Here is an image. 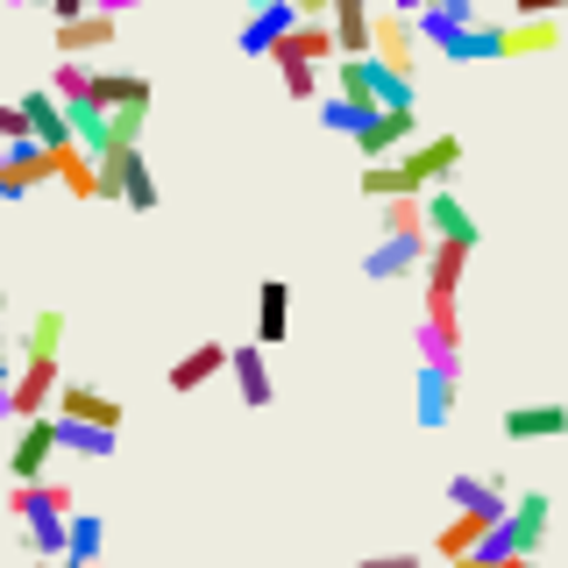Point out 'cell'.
<instances>
[{
  "label": "cell",
  "instance_id": "4dcf8cb0",
  "mask_svg": "<svg viewBox=\"0 0 568 568\" xmlns=\"http://www.w3.org/2000/svg\"><path fill=\"white\" fill-rule=\"evenodd\" d=\"M292 50H298V58H342V43H334V22H298L292 29Z\"/></svg>",
  "mask_w": 568,
  "mask_h": 568
},
{
  "label": "cell",
  "instance_id": "30bf717a",
  "mask_svg": "<svg viewBox=\"0 0 568 568\" xmlns=\"http://www.w3.org/2000/svg\"><path fill=\"white\" fill-rule=\"evenodd\" d=\"M369 58H384L390 71H405L413 79V64H419V22L405 8H384L377 14V43H369Z\"/></svg>",
  "mask_w": 568,
  "mask_h": 568
},
{
  "label": "cell",
  "instance_id": "8d00e7d4",
  "mask_svg": "<svg viewBox=\"0 0 568 568\" xmlns=\"http://www.w3.org/2000/svg\"><path fill=\"white\" fill-rule=\"evenodd\" d=\"M43 8L58 14V22H71V14H85V8H93V0H43Z\"/></svg>",
  "mask_w": 568,
  "mask_h": 568
},
{
  "label": "cell",
  "instance_id": "9a60e30c",
  "mask_svg": "<svg viewBox=\"0 0 568 568\" xmlns=\"http://www.w3.org/2000/svg\"><path fill=\"white\" fill-rule=\"evenodd\" d=\"M448 511H484V519H505L511 511V490L505 484H490V476H448Z\"/></svg>",
  "mask_w": 568,
  "mask_h": 568
},
{
  "label": "cell",
  "instance_id": "7a4b0ae2",
  "mask_svg": "<svg viewBox=\"0 0 568 568\" xmlns=\"http://www.w3.org/2000/svg\"><path fill=\"white\" fill-rule=\"evenodd\" d=\"M64 455V434H58V413H36L22 419V434H14V455H8V476L14 484H43L50 462Z\"/></svg>",
  "mask_w": 568,
  "mask_h": 568
},
{
  "label": "cell",
  "instance_id": "f1b7e54d",
  "mask_svg": "<svg viewBox=\"0 0 568 568\" xmlns=\"http://www.w3.org/2000/svg\"><path fill=\"white\" fill-rule=\"evenodd\" d=\"M64 327H71L64 313H36L29 334H22V355H58V348H64Z\"/></svg>",
  "mask_w": 568,
  "mask_h": 568
},
{
  "label": "cell",
  "instance_id": "2e32d148",
  "mask_svg": "<svg viewBox=\"0 0 568 568\" xmlns=\"http://www.w3.org/2000/svg\"><path fill=\"white\" fill-rule=\"evenodd\" d=\"M561 434H568V405H555V398L505 413V440H561Z\"/></svg>",
  "mask_w": 568,
  "mask_h": 568
},
{
  "label": "cell",
  "instance_id": "9c48e42d",
  "mask_svg": "<svg viewBox=\"0 0 568 568\" xmlns=\"http://www.w3.org/2000/svg\"><path fill=\"white\" fill-rule=\"evenodd\" d=\"M426 248H434V235H384V242L363 256V271L377 277V284H398V277L426 271Z\"/></svg>",
  "mask_w": 568,
  "mask_h": 568
},
{
  "label": "cell",
  "instance_id": "ab89813d",
  "mask_svg": "<svg viewBox=\"0 0 568 568\" xmlns=\"http://www.w3.org/2000/svg\"><path fill=\"white\" fill-rule=\"evenodd\" d=\"M93 8H106V14H135V8H150V0H93Z\"/></svg>",
  "mask_w": 568,
  "mask_h": 568
},
{
  "label": "cell",
  "instance_id": "44dd1931",
  "mask_svg": "<svg viewBox=\"0 0 568 568\" xmlns=\"http://www.w3.org/2000/svg\"><path fill=\"white\" fill-rule=\"evenodd\" d=\"M292 334V284L284 277H263V292H256V342L271 348Z\"/></svg>",
  "mask_w": 568,
  "mask_h": 568
},
{
  "label": "cell",
  "instance_id": "7402d4cb",
  "mask_svg": "<svg viewBox=\"0 0 568 568\" xmlns=\"http://www.w3.org/2000/svg\"><path fill=\"white\" fill-rule=\"evenodd\" d=\"M100 555H106V519L100 511H71V540L58 568H100Z\"/></svg>",
  "mask_w": 568,
  "mask_h": 568
},
{
  "label": "cell",
  "instance_id": "603a6c76",
  "mask_svg": "<svg viewBox=\"0 0 568 568\" xmlns=\"http://www.w3.org/2000/svg\"><path fill=\"white\" fill-rule=\"evenodd\" d=\"M58 419H93V426H121L129 413H121L106 390H93V384H64L58 390Z\"/></svg>",
  "mask_w": 568,
  "mask_h": 568
},
{
  "label": "cell",
  "instance_id": "cb8c5ba5",
  "mask_svg": "<svg viewBox=\"0 0 568 568\" xmlns=\"http://www.w3.org/2000/svg\"><path fill=\"white\" fill-rule=\"evenodd\" d=\"M497 519H484V511H455L448 526H440V561H462V555H476V547H484V532H490Z\"/></svg>",
  "mask_w": 568,
  "mask_h": 568
},
{
  "label": "cell",
  "instance_id": "836d02e7",
  "mask_svg": "<svg viewBox=\"0 0 568 568\" xmlns=\"http://www.w3.org/2000/svg\"><path fill=\"white\" fill-rule=\"evenodd\" d=\"M0 419H14V355L0 348Z\"/></svg>",
  "mask_w": 568,
  "mask_h": 568
},
{
  "label": "cell",
  "instance_id": "4316f807",
  "mask_svg": "<svg viewBox=\"0 0 568 568\" xmlns=\"http://www.w3.org/2000/svg\"><path fill=\"white\" fill-rule=\"evenodd\" d=\"M271 64H277V79H284V93H292V100H313V93H320V64H313V58H298L292 36H284V43L271 50Z\"/></svg>",
  "mask_w": 568,
  "mask_h": 568
},
{
  "label": "cell",
  "instance_id": "d4e9b609",
  "mask_svg": "<svg viewBox=\"0 0 568 568\" xmlns=\"http://www.w3.org/2000/svg\"><path fill=\"white\" fill-rule=\"evenodd\" d=\"M93 100L114 114V106H150V79L142 71H93Z\"/></svg>",
  "mask_w": 568,
  "mask_h": 568
},
{
  "label": "cell",
  "instance_id": "ba28073f",
  "mask_svg": "<svg viewBox=\"0 0 568 568\" xmlns=\"http://www.w3.org/2000/svg\"><path fill=\"white\" fill-rule=\"evenodd\" d=\"M298 22H306V14L292 8V0H271V8H248V22H242V58H271V50L284 43V36H292Z\"/></svg>",
  "mask_w": 568,
  "mask_h": 568
},
{
  "label": "cell",
  "instance_id": "ffe728a7",
  "mask_svg": "<svg viewBox=\"0 0 568 568\" xmlns=\"http://www.w3.org/2000/svg\"><path fill=\"white\" fill-rule=\"evenodd\" d=\"M469 256H476L469 242H434V248H426V298H455Z\"/></svg>",
  "mask_w": 568,
  "mask_h": 568
},
{
  "label": "cell",
  "instance_id": "ee69618b",
  "mask_svg": "<svg viewBox=\"0 0 568 568\" xmlns=\"http://www.w3.org/2000/svg\"><path fill=\"white\" fill-rule=\"evenodd\" d=\"M29 568H58V561H43V555H36V561H29Z\"/></svg>",
  "mask_w": 568,
  "mask_h": 568
},
{
  "label": "cell",
  "instance_id": "d590c367",
  "mask_svg": "<svg viewBox=\"0 0 568 568\" xmlns=\"http://www.w3.org/2000/svg\"><path fill=\"white\" fill-rule=\"evenodd\" d=\"M519 14H568V0H511Z\"/></svg>",
  "mask_w": 568,
  "mask_h": 568
},
{
  "label": "cell",
  "instance_id": "74e56055",
  "mask_svg": "<svg viewBox=\"0 0 568 568\" xmlns=\"http://www.w3.org/2000/svg\"><path fill=\"white\" fill-rule=\"evenodd\" d=\"M426 8H448V14H462V22H476V0H426Z\"/></svg>",
  "mask_w": 568,
  "mask_h": 568
},
{
  "label": "cell",
  "instance_id": "bcb514c9",
  "mask_svg": "<svg viewBox=\"0 0 568 568\" xmlns=\"http://www.w3.org/2000/svg\"><path fill=\"white\" fill-rule=\"evenodd\" d=\"M0 334H8V306H0Z\"/></svg>",
  "mask_w": 568,
  "mask_h": 568
},
{
  "label": "cell",
  "instance_id": "7bdbcfd3",
  "mask_svg": "<svg viewBox=\"0 0 568 568\" xmlns=\"http://www.w3.org/2000/svg\"><path fill=\"white\" fill-rule=\"evenodd\" d=\"M497 568H532V555H519V561H497Z\"/></svg>",
  "mask_w": 568,
  "mask_h": 568
},
{
  "label": "cell",
  "instance_id": "83f0119b",
  "mask_svg": "<svg viewBox=\"0 0 568 568\" xmlns=\"http://www.w3.org/2000/svg\"><path fill=\"white\" fill-rule=\"evenodd\" d=\"M377 114L369 100H348V93H334V100H320V129H334V135H355L363 121Z\"/></svg>",
  "mask_w": 568,
  "mask_h": 568
},
{
  "label": "cell",
  "instance_id": "6da1fadb",
  "mask_svg": "<svg viewBox=\"0 0 568 568\" xmlns=\"http://www.w3.org/2000/svg\"><path fill=\"white\" fill-rule=\"evenodd\" d=\"M100 200H121L129 213H150L156 206V178H150V164H142L135 142L100 150Z\"/></svg>",
  "mask_w": 568,
  "mask_h": 568
},
{
  "label": "cell",
  "instance_id": "3957f363",
  "mask_svg": "<svg viewBox=\"0 0 568 568\" xmlns=\"http://www.w3.org/2000/svg\"><path fill=\"white\" fill-rule=\"evenodd\" d=\"M462 398V363H419L413 377V419L419 426H448Z\"/></svg>",
  "mask_w": 568,
  "mask_h": 568
},
{
  "label": "cell",
  "instance_id": "d6986e66",
  "mask_svg": "<svg viewBox=\"0 0 568 568\" xmlns=\"http://www.w3.org/2000/svg\"><path fill=\"white\" fill-rule=\"evenodd\" d=\"M22 114H29V135H36V142H50V150H58V142H71V106L50 93V85L22 93Z\"/></svg>",
  "mask_w": 568,
  "mask_h": 568
},
{
  "label": "cell",
  "instance_id": "5b68a950",
  "mask_svg": "<svg viewBox=\"0 0 568 568\" xmlns=\"http://www.w3.org/2000/svg\"><path fill=\"white\" fill-rule=\"evenodd\" d=\"M43 178H58V150H50V142H36V135L8 142V164H0V200H29Z\"/></svg>",
  "mask_w": 568,
  "mask_h": 568
},
{
  "label": "cell",
  "instance_id": "5bb4252c",
  "mask_svg": "<svg viewBox=\"0 0 568 568\" xmlns=\"http://www.w3.org/2000/svg\"><path fill=\"white\" fill-rule=\"evenodd\" d=\"M327 22H334L342 58H369V43H377V14H369V0H334Z\"/></svg>",
  "mask_w": 568,
  "mask_h": 568
},
{
  "label": "cell",
  "instance_id": "ac0fdd59",
  "mask_svg": "<svg viewBox=\"0 0 568 568\" xmlns=\"http://www.w3.org/2000/svg\"><path fill=\"white\" fill-rule=\"evenodd\" d=\"M227 355H235V348H221V342H200V348H185V355H178V363H171V390H178V398H185V390H200V384H213V377H221V369H227Z\"/></svg>",
  "mask_w": 568,
  "mask_h": 568
},
{
  "label": "cell",
  "instance_id": "4fadbf2b",
  "mask_svg": "<svg viewBox=\"0 0 568 568\" xmlns=\"http://www.w3.org/2000/svg\"><path fill=\"white\" fill-rule=\"evenodd\" d=\"M419 355L426 363H462V342H469V334H462V320H455V306H426V320H419Z\"/></svg>",
  "mask_w": 568,
  "mask_h": 568
},
{
  "label": "cell",
  "instance_id": "8992f818",
  "mask_svg": "<svg viewBox=\"0 0 568 568\" xmlns=\"http://www.w3.org/2000/svg\"><path fill=\"white\" fill-rule=\"evenodd\" d=\"M58 390H64L58 355H22V369H14V419L58 413Z\"/></svg>",
  "mask_w": 568,
  "mask_h": 568
},
{
  "label": "cell",
  "instance_id": "d6a6232c",
  "mask_svg": "<svg viewBox=\"0 0 568 568\" xmlns=\"http://www.w3.org/2000/svg\"><path fill=\"white\" fill-rule=\"evenodd\" d=\"M29 135V114H22V100H0V142H22Z\"/></svg>",
  "mask_w": 568,
  "mask_h": 568
},
{
  "label": "cell",
  "instance_id": "e0dca14e",
  "mask_svg": "<svg viewBox=\"0 0 568 568\" xmlns=\"http://www.w3.org/2000/svg\"><path fill=\"white\" fill-rule=\"evenodd\" d=\"M227 377H235L242 405H271L277 384H271V363H263V342H242L235 355H227Z\"/></svg>",
  "mask_w": 568,
  "mask_h": 568
},
{
  "label": "cell",
  "instance_id": "1f68e13d",
  "mask_svg": "<svg viewBox=\"0 0 568 568\" xmlns=\"http://www.w3.org/2000/svg\"><path fill=\"white\" fill-rule=\"evenodd\" d=\"M142 114H150V106H114V142H142ZM114 142H106V150H114Z\"/></svg>",
  "mask_w": 568,
  "mask_h": 568
},
{
  "label": "cell",
  "instance_id": "f35d334b",
  "mask_svg": "<svg viewBox=\"0 0 568 568\" xmlns=\"http://www.w3.org/2000/svg\"><path fill=\"white\" fill-rule=\"evenodd\" d=\"M292 8L306 14V22H327V8H334V0H292Z\"/></svg>",
  "mask_w": 568,
  "mask_h": 568
},
{
  "label": "cell",
  "instance_id": "e575fe53",
  "mask_svg": "<svg viewBox=\"0 0 568 568\" xmlns=\"http://www.w3.org/2000/svg\"><path fill=\"white\" fill-rule=\"evenodd\" d=\"M355 568H426V561L405 547V555H369V561H355Z\"/></svg>",
  "mask_w": 568,
  "mask_h": 568
},
{
  "label": "cell",
  "instance_id": "f546056e",
  "mask_svg": "<svg viewBox=\"0 0 568 568\" xmlns=\"http://www.w3.org/2000/svg\"><path fill=\"white\" fill-rule=\"evenodd\" d=\"M50 93H58V100H93V64H85V58H64L58 71H50Z\"/></svg>",
  "mask_w": 568,
  "mask_h": 568
},
{
  "label": "cell",
  "instance_id": "b9f144b4",
  "mask_svg": "<svg viewBox=\"0 0 568 568\" xmlns=\"http://www.w3.org/2000/svg\"><path fill=\"white\" fill-rule=\"evenodd\" d=\"M0 8H43V0H0Z\"/></svg>",
  "mask_w": 568,
  "mask_h": 568
},
{
  "label": "cell",
  "instance_id": "277c9868",
  "mask_svg": "<svg viewBox=\"0 0 568 568\" xmlns=\"http://www.w3.org/2000/svg\"><path fill=\"white\" fill-rule=\"evenodd\" d=\"M419 142V106H377V114L355 129V150L377 164V156H398V150H413Z\"/></svg>",
  "mask_w": 568,
  "mask_h": 568
},
{
  "label": "cell",
  "instance_id": "f6af8a7d",
  "mask_svg": "<svg viewBox=\"0 0 568 568\" xmlns=\"http://www.w3.org/2000/svg\"><path fill=\"white\" fill-rule=\"evenodd\" d=\"M242 8H271V0H242Z\"/></svg>",
  "mask_w": 568,
  "mask_h": 568
},
{
  "label": "cell",
  "instance_id": "60d3db41",
  "mask_svg": "<svg viewBox=\"0 0 568 568\" xmlns=\"http://www.w3.org/2000/svg\"><path fill=\"white\" fill-rule=\"evenodd\" d=\"M390 8H405V14H419V8H426V0H390Z\"/></svg>",
  "mask_w": 568,
  "mask_h": 568
},
{
  "label": "cell",
  "instance_id": "484cf974",
  "mask_svg": "<svg viewBox=\"0 0 568 568\" xmlns=\"http://www.w3.org/2000/svg\"><path fill=\"white\" fill-rule=\"evenodd\" d=\"M58 434H64V455H79V462H100V455H114V434H121V426H93V419H58Z\"/></svg>",
  "mask_w": 568,
  "mask_h": 568
},
{
  "label": "cell",
  "instance_id": "7dc6e473",
  "mask_svg": "<svg viewBox=\"0 0 568 568\" xmlns=\"http://www.w3.org/2000/svg\"><path fill=\"white\" fill-rule=\"evenodd\" d=\"M0 164H8V142H0Z\"/></svg>",
  "mask_w": 568,
  "mask_h": 568
},
{
  "label": "cell",
  "instance_id": "52a82bcc",
  "mask_svg": "<svg viewBox=\"0 0 568 568\" xmlns=\"http://www.w3.org/2000/svg\"><path fill=\"white\" fill-rule=\"evenodd\" d=\"M398 164H405V185L413 192L448 185L455 164H462V135H426V142H413V150H398Z\"/></svg>",
  "mask_w": 568,
  "mask_h": 568
},
{
  "label": "cell",
  "instance_id": "7c38bea8",
  "mask_svg": "<svg viewBox=\"0 0 568 568\" xmlns=\"http://www.w3.org/2000/svg\"><path fill=\"white\" fill-rule=\"evenodd\" d=\"M426 227H434V242H484V227H476V213L455 200L448 185H426Z\"/></svg>",
  "mask_w": 568,
  "mask_h": 568
},
{
  "label": "cell",
  "instance_id": "8fae6325",
  "mask_svg": "<svg viewBox=\"0 0 568 568\" xmlns=\"http://www.w3.org/2000/svg\"><path fill=\"white\" fill-rule=\"evenodd\" d=\"M114 36H121V14L85 8V14H71V22H58V58H100Z\"/></svg>",
  "mask_w": 568,
  "mask_h": 568
}]
</instances>
